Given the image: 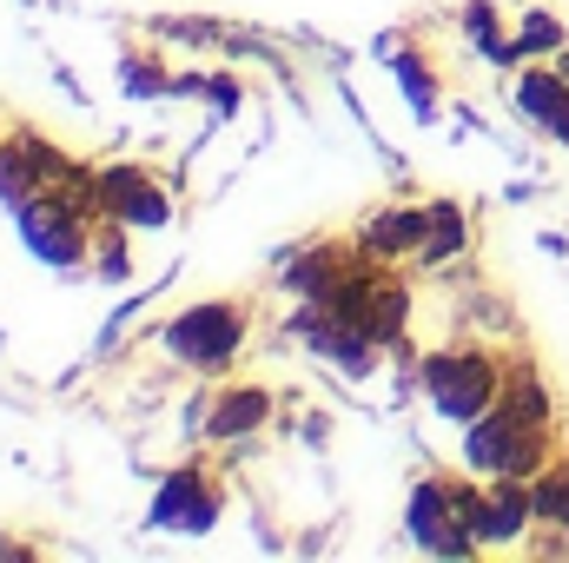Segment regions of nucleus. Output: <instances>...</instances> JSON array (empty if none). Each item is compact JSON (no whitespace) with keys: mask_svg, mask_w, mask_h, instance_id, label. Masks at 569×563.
<instances>
[{"mask_svg":"<svg viewBox=\"0 0 569 563\" xmlns=\"http://www.w3.org/2000/svg\"><path fill=\"white\" fill-rule=\"evenodd\" d=\"M530 524H537V491H530V477H490V531H483V551L517 544Z\"/></svg>","mask_w":569,"mask_h":563,"instance_id":"1a4fd4ad","label":"nucleus"},{"mask_svg":"<svg viewBox=\"0 0 569 563\" xmlns=\"http://www.w3.org/2000/svg\"><path fill=\"white\" fill-rule=\"evenodd\" d=\"M425 398L437 418L470 424L503 398V358H490L483 345H443L425 358Z\"/></svg>","mask_w":569,"mask_h":563,"instance_id":"f257e3e1","label":"nucleus"},{"mask_svg":"<svg viewBox=\"0 0 569 563\" xmlns=\"http://www.w3.org/2000/svg\"><path fill=\"white\" fill-rule=\"evenodd\" d=\"M87 219H93V213H87L67 186H40V192H27V199L13 206V226H20L27 253H33L40 266H53V273H73V266L93 259Z\"/></svg>","mask_w":569,"mask_h":563,"instance_id":"7ed1b4c3","label":"nucleus"},{"mask_svg":"<svg viewBox=\"0 0 569 563\" xmlns=\"http://www.w3.org/2000/svg\"><path fill=\"white\" fill-rule=\"evenodd\" d=\"M425 233H430V206H378V213L365 219L358 246H365L371 259L398 266V259H418V253H425Z\"/></svg>","mask_w":569,"mask_h":563,"instance_id":"6e6552de","label":"nucleus"},{"mask_svg":"<svg viewBox=\"0 0 569 563\" xmlns=\"http://www.w3.org/2000/svg\"><path fill=\"white\" fill-rule=\"evenodd\" d=\"M93 213L100 219H120V226H166L172 219V199H166V186L146 166H107L93 179Z\"/></svg>","mask_w":569,"mask_h":563,"instance_id":"0eeeda50","label":"nucleus"},{"mask_svg":"<svg viewBox=\"0 0 569 563\" xmlns=\"http://www.w3.org/2000/svg\"><path fill=\"white\" fill-rule=\"evenodd\" d=\"M563 107H569L563 67H557V60H530V67H523V80H517V113H523L537 134H550V127L563 120Z\"/></svg>","mask_w":569,"mask_h":563,"instance_id":"9d476101","label":"nucleus"},{"mask_svg":"<svg viewBox=\"0 0 569 563\" xmlns=\"http://www.w3.org/2000/svg\"><path fill=\"white\" fill-rule=\"evenodd\" d=\"M470 246V219H463V206L457 199H430V233H425V266H443V259H457Z\"/></svg>","mask_w":569,"mask_h":563,"instance_id":"ddd939ff","label":"nucleus"},{"mask_svg":"<svg viewBox=\"0 0 569 563\" xmlns=\"http://www.w3.org/2000/svg\"><path fill=\"white\" fill-rule=\"evenodd\" d=\"M0 557H27V544H13V537H0Z\"/></svg>","mask_w":569,"mask_h":563,"instance_id":"a211bd4d","label":"nucleus"},{"mask_svg":"<svg viewBox=\"0 0 569 563\" xmlns=\"http://www.w3.org/2000/svg\"><path fill=\"white\" fill-rule=\"evenodd\" d=\"M563 47H569V27L550 7H530L523 27H517V60H557Z\"/></svg>","mask_w":569,"mask_h":563,"instance_id":"2eb2a0df","label":"nucleus"},{"mask_svg":"<svg viewBox=\"0 0 569 563\" xmlns=\"http://www.w3.org/2000/svg\"><path fill=\"white\" fill-rule=\"evenodd\" d=\"M259 424H272V392H266V385H232V392L212 405L206 431H212L219 444H232V437H252Z\"/></svg>","mask_w":569,"mask_h":563,"instance_id":"9b49d317","label":"nucleus"},{"mask_svg":"<svg viewBox=\"0 0 569 563\" xmlns=\"http://www.w3.org/2000/svg\"><path fill=\"white\" fill-rule=\"evenodd\" d=\"M159 338H166V352H172L179 365L219 372V365H232V358L246 352V338H252V298H199V305H186Z\"/></svg>","mask_w":569,"mask_h":563,"instance_id":"20e7f679","label":"nucleus"},{"mask_svg":"<svg viewBox=\"0 0 569 563\" xmlns=\"http://www.w3.org/2000/svg\"><path fill=\"white\" fill-rule=\"evenodd\" d=\"M530 491H537V524H550V531L569 537V451L550 457V464L530 477Z\"/></svg>","mask_w":569,"mask_h":563,"instance_id":"4468645a","label":"nucleus"},{"mask_svg":"<svg viewBox=\"0 0 569 563\" xmlns=\"http://www.w3.org/2000/svg\"><path fill=\"white\" fill-rule=\"evenodd\" d=\"M503 405L550 431V385L537 378V365H503Z\"/></svg>","mask_w":569,"mask_h":563,"instance_id":"dca6fc26","label":"nucleus"},{"mask_svg":"<svg viewBox=\"0 0 569 563\" xmlns=\"http://www.w3.org/2000/svg\"><path fill=\"white\" fill-rule=\"evenodd\" d=\"M463 464L477 477H537L550 464V431L497 398L483 418L463 424Z\"/></svg>","mask_w":569,"mask_h":563,"instance_id":"f03ea898","label":"nucleus"},{"mask_svg":"<svg viewBox=\"0 0 569 563\" xmlns=\"http://www.w3.org/2000/svg\"><path fill=\"white\" fill-rule=\"evenodd\" d=\"M463 33H470V47H477L490 67H517V33L503 27L497 0H463Z\"/></svg>","mask_w":569,"mask_h":563,"instance_id":"f8f14e48","label":"nucleus"},{"mask_svg":"<svg viewBox=\"0 0 569 563\" xmlns=\"http://www.w3.org/2000/svg\"><path fill=\"white\" fill-rule=\"evenodd\" d=\"M219 504H226L219 477H212L206 464H186V471H172V477L159 484L152 524H159V531H179V537H206V531L219 524Z\"/></svg>","mask_w":569,"mask_h":563,"instance_id":"39448f33","label":"nucleus"},{"mask_svg":"<svg viewBox=\"0 0 569 563\" xmlns=\"http://www.w3.org/2000/svg\"><path fill=\"white\" fill-rule=\"evenodd\" d=\"M550 140H563V146H569V107H563V120L550 127Z\"/></svg>","mask_w":569,"mask_h":563,"instance_id":"6ab92c4d","label":"nucleus"},{"mask_svg":"<svg viewBox=\"0 0 569 563\" xmlns=\"http://www.w3.org/2000/svg\"><path fill=\"white\" fill-rule=\"evenodd\" d=\"M93 266H100V279H127L133 273V253H127V226L120 219H100V246H93Z\"/></svg>","mask_w":569,"mask_h":563,"instance_id":"f3484780","label":"nucleus"},{"mask_svg":"<svg viewBox=\"0 0 569 563\" xmlns=\"http://www.w3.org/2000/svg\"><path fill=\"white\" fill-rule=\"evenodd\" d=\"M405 531H411V544H418V551H430V557H470V551H477V537L457 524L450 477H418V484H411Z\"/></svg>","mask_w":569,"mask_h":563,"instance_id":"423d86ee","label":"nucleus"}]
</instances>
